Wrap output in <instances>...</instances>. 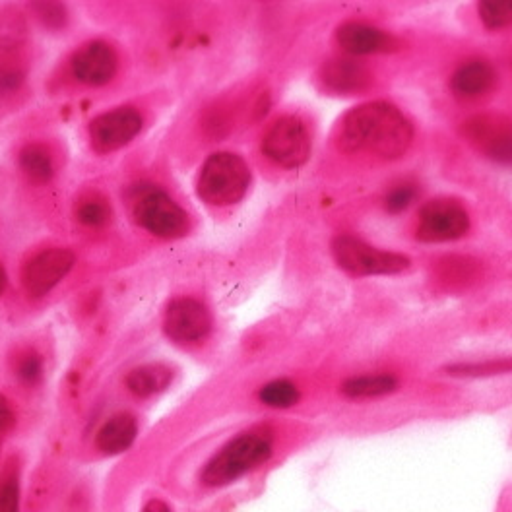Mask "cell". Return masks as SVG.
Wrapping results in <instances>:
<instances>
[{
  "label": "cell",
  "mask_w": 512,
  "mask_h": 512,
  "mask_svg": "<svg viewBox=\"0 0 512 512\" xmlns=\"http://www.w3.org/2000/svg\"><path fill=\"white\" fill-rule=\"evenodd\" d=\"M416 187L414 185H400L396 189L388 192L384 204H386V210L392 212V214H400L404 212L414 200H416Z\"/></svg>",
  "instance_id": "obj_26"
},
{
  "label": "cell",
  "mask_w": 512,
  "mask_h": 512,
  "mask_svg": "<svg viewBox=\"0 0 512 512\" xmlns=\"http://www.w3.org/2000/svg\"><path fill=\"white\" fill-rule=\"evenodd\" d=\"M74 266V255L64 249H49L26 264L22 282L32 297H43L55 288Z\"/></svg>",
  "instance_id": "obj_11"
},
{
  "label": "cell",
  "mask_w": 512,
  "mask_h": 512,
  "mask_svg": "<svg viewBox=\"0 0 512 512\" xmlns=\"http://www.w3.org/2000/svg\"><path fill=\"white\" fill-rule=\"evenodd\" d=\"M274 450L272 435L266 431H249L229 441L204 466L200 481L208 487H224L251 474L270 460Z\"/></svg>",
  "instance_id": "obj_2"
},
{
  "label": "cell",
  "mask_w": 512,
  "mask_h": 512,
  "mask_svg": "<svg viewBox=\"0 0 512 512\" xmlns=\"http://www.w3.org/2000/svg\"><path fill=\"white\" fill-rule=\"evenodd\" d=\"M14 423H16V414L10 406V402L4 396H0V433L10 431L14 427Z\"/></svg>",
  "instance_id": "obj_29"
},
{
  "label": "cell",
  "mask_w": 512,
  "mask_h": 512,
  "mask_svg": "<svg viewBox=\"0 0 512 512\" xmlns=\"http://www.w3.org/2000/svg\"><path fill=\"white\" fill-rule=\"evenodd\" d=\"M165 334L181 344L204 340L212 330V317L206 305L192 297H181L167 305L163 317Z\"/></svg>",
  "instance_id": "obj_8"
},
{
  "label": "cell",
  "mask_w": 512,
  "mask_h": 512,
  "mask_svg": "<svg viewBox=\"0 0 512 512\" xmlns=\"http://www.w3.org/2000/svg\"><path fill=\"white\" fill-rule=\"evenodd\" d=\"M171 369L160 365V363H152V365H142L134 371H130L125 379L127 388L138 398H150L158 392H163L169 383H171Z\"/></svg>",
  "instance_id": "obj_17"
},
{
  "label": "cell",
  "mask_w": 512,
  "mask_h": 512,
  "mask_svg": "<svg viewBox=\"0 0 512 512\" xmlns=\"http://www.w3.org/2000/svg\"><path fill=\"white\" fill-rule=\"evenodd\" d=\"M332 253L340 268H344L353 276L400 274L410 266L408 256L381 251L352 235L336 237L332 243Z\"/></svg>",
  "instance_id": "obj_4"
},
{
  "label": "cell",
  "mask_w": 512,
  "mask_h": 512,
  "mask_svg": "<svg viewBox=\"0 0 512 512\" xmlns=\"http://www.w3.org/2000/svg\"><path fill=\"white\" fill-rule=\"evenodd\" d=\"M24 37H26L24 18L14 10L2 12L0 14V45L16 47L24 41Z\"/></svg>",
  "instance_id": "obj_24"
},
{
  "label": "cell",
  "mask_w": 512,
  "mask_h": 512,
  "mask_svg": "<svg viewBox=\"0 0 512 512\" xmlns=\"http://www.w3.org/2000/svg\"><path fill=\"white\" fill-rule=\"evenodd\" d=\"M251 185V169L237 154L220 152L210 156L198 177V194L212 206L239 202Z\"/></svg>",
  "instance_id": "obj_3"
},
{
  "label": "cell",
  "mask_w": 512,
  "mask_h": 512,
  "mask_svg": "<svg viewBox=\"0 0 512 512\" xmlns=\"http://www.w3.org/2000/svg\"><path fill=\"white\" fill-rule=\"evenodd\" d=\"M258 398L268 408L286 410L299 402V390L295 384L289 383V381H272L260 388Z\"/></svg>",
  "instance_id": "obj_20"
},
{
  "label": "cell",
  "mask_w": 512,
  "mask_h": 512,
  "mask_svg": "<svg viewBox=\"0 0 512 512\" xmlns=\"http://www.w3.org/2000/svg\"><path fill=\"white\" fill-rule=\"evenodd\" d=\"M336 39L340 47L352 55H381L392 53L400 47L394 35L361 22H348L340 26Z\"/></svg>",
  "instance_id": "obj_13"
},
{
  "label": "cell",
  "mask_w": 512,
  "mask_h": 512,
  "mask_svg": "<svg viewBox=\"0 0 512 512\" xmlns=\"http://www.w3.org/2000/svg\"><path fill=\"white\" fill-rule=\"evenodd\" d=\"M464 134L489 160L512 165L511 121L495 115H480L466 121Z\"/></svg>",
  "instance_id": "obj_9"
},
{
  "label": "cell",
  "mask_w": 512,
  "mask_h": 512,
  "mask_svg": "<svg viewBox=\"0 0 512 512\" xmlns=\"http://www.w3.org/2000/svg\"><path fill=\"white\" fill-rule=\"evenodd\" d=\"M262 150L274 163L295 169L311 156V136L297 117H282L264 134Z\"/></svg>",
  "instance_id": "obj_6"
},
{
  "label": "cell",
  "mask_w": 512,
  "mask_h": 512,
  "mask_svg": "<svg viewBox=\"0 0 512 512\" xmlns=\"http://www.w3.org/2000/svg\"><path fill=\"white\" fill-rule=\"evenodd\" d=\"M512 373V359H491L485 363H462L448 367V375L454 377H489Z\"/></svg>",
  "instance_id": "obj_21"
},
{
  "label": "cell",
  "mask_w": 512,
  "mask_h": 512,
  "mask_svg": "<svg viewBox=\"0 0 512 512\" xmlns=\"http://www.w3.org/2000/svg\"><path fill=\"white\" fill-rule=\"evenodd\" d=\"M76 218L80 224L88 225V227H101L109 222L111 208L105 198L90 196L78 204Z\"/></svg>",
  "instance_id": "obj_22"
},
{
  "label": "cell",
  "mask_w": 512,
  "mask_h": 512,
  "mask_svg": "<svg viewBox=\"0 0 512 512\" xmlns=\"http://www.w3.org/2000/svg\"><path fill=\"white\" fill-rule=\"evenodd\" d=\"M481 22L489 30H503L512 26V0L505 2H480Z\"/></svg>",
  "instance_id": "obj_23"
},
{
  "label": "cell",
  "mask_w": 512,
  "mask_h": 512,
  "mask_svg": "<svg viewBox=\"0 0 512 512\" xmlns=\"http://www.w3.org/2000/svg\"><path fill=\"white\" fill-rule=\"evenodd\" d=\"M117 53L103 41H92L72 57L74 76L88 86H103L117 74Z\"/></svg>",
  "instance_id": "obj_12"
},
{
  "label": "cell",
  "mask_w": 512,
  "mask_h": 512,
  "mask_svg": "<svg viewBox=\"0 0 512 512\" xmlns=\"http://www.w3.org/2000/svg\"><path fill=\"white\" fill-rule=\"evenodd\" d=\"M320 80L324 88L332 94H342V96H353L365 92L373 76L367 66H363L352 59H334L322 66L320 70Z\"/></svg>",
  "instance_id": "obj_14"
},
{
  "label": "cell",
  "mask_w": 512,
  "mask_h": 512,
  "mask_svg": "<svg viewBox=\"0 0 512 512\" xmlns=\"http://www.w3.org/2000/svg\"><path fill=\"white\" fill-rule=\"evenodd\" d=\"M338 140L342 150L350 154L398 160L412 146L414 127L392 103L371 101L355 107L344 117Z\"/></svg>",
  "instance_id": "obj_1"
},
{
  "label": "cell",
  "mask_w": 512,
  "mask_h": 512,
  "mask_svg": "<svg viewBox=\"0 0 512 512\" xmlns=\"http://www.w3.org/2000/svg\"><path fill=\"white\" fill-rule=\"evenodd\" d=\"M398 388V379L386 373L379 375H361L353 377L342 384V394L352 400H367V398H381Z\"/></svg>",
  "instance_id": "obj_18"
},
{
  "label": "cell",
  "mask_w": 512,
  "mask_h": 512,
  "mask_svg": "<svg viewBox=\"0 0 512 512\" xmlns=\"http://www.w3.org/2000/svg\"><path fill=\"white\" fill-rule=\"evenodd\" d=\"M0 512H20V480L14 470L0 478Z\"/></svg>",
  "instance_id": "obj_25"
},
{
  "label": "cell",
  "mask_w": 512,
  "mask_h": 512,
  "mask_svg": "<svg viewBox=\"0 0 512 512\" xmlns=\"http://www.w3.org/2000/svg\"><path fill=\"white\" fill-rule=\"evenodd\" d=\"M33 10L37 14V18L51 26V28H61L66 20V12H64L63 4H51V2H41V4H33Z\"/></svg>",
  "instance_id": "obj_28"
},
{
  "label": "cell",
  "mask_w": 512,
  "mask_h": 512,
  "mask_svg": "<svg viewBox=\"0 0 512 512\" xmlns=\"http://www.w3.org/2000/svg\"><path fill=\"white\" fill-rule=\"evenodd\" d=\"M134 218L146 231L163 239H177L189 231L185 210L160 189H148L136 198Z\"/></svg>",
  "instance_id": "obj_5"
},
{
  "label": "cell",
  "mask_w": 512,
  "mask_h": 512,
  "mask_svg": "<svg viewBox=\"0 0 512 512\" xmlns=\"http://www.w3.org/2000/svg\"><path fill=\"white\" fill-rule=\"evenodd\" d=\"M16 371H18L20 381L24 384H30V386L39 384V381L43 379V363H41L39 355H35V353L24 355V357L20 359Z\"/></svg>",
  "instance_id": "obj_27"
},
{
  "label": "cell",
  "mask_w": 512,
  "mask_h": 512,
  "mask_svg": "<svg viewBox=\"0 0 512 512\" xmlns=\"http://www.w3.org/2000/svg\"><path fill=\"white\" fill-rule=\"evenodd\" d=\"M138 435V423L130 414L113 416L97 433L96 447L107 456L127 452Z\"/></svg>",
  "instance_id": "obj_16"
},
{
  "label": "cell",
  "mask_w": 512,
  "mask_h": 512,
  "mask_svg": "<svg viewBox=\"0 0 512 512\" xmlns=\"http://www.w3.org/2000/svg\"><path fill=\"white\" fill-rule=\"evenodd\" d=\"M4 288H6V272H4L2 266H0V295H2Z\"/></svg>",
  "instance_id": "obj_31"
},
{
  "label": "cell",
  "mask_w": 512,
  "mask_h": 512,
  "mask_svg": "<svg viewBox=\"0 0 512 512\" xmlns=\"http://www.w3.org/2000/svg\"><path fill=\"white\" fill-rule=\"evenodd\" d=\"M20 165L22 171L35 183H45L53 177V158L41 144L26 146L20 156Z\"/></svg>",
  "instance_id": "obj_19"
},
{
  "label": "cell",
  "mask_w": 512,
  "mask_h": 512,
  "mask_svg": "<svg viewBox=\"0 0 512 512\" xmlns=\"http://www.w3.org/2000/svg\"><path fill=\"white\" fill-rule=\"evenodd\" d=\"M495 84V70L485 61L464 63L450 78V90L462 99H476L487 94Z\"/></svg>",
  "instance_id": "obj_15"
},
{
  "label": "cell",
  "mask_w": 512,
  "mask_h": 512,
  "mask_svg": "<svg viewBox=\"0 0 512 512\" xmlns=\"http://www.w3.org/2000/svg\"><path fill=\"white\" fill-rule=\"evenodd\" d=\"M142 117L132 107H119L99 115L90 125V140L97 152H115L140 132Z\"/></svg>",
  "instance_id": "obj_10"
},
{
  "label": "cell",
  "mask_w": 512,
  "mask_h": 512,
  "mask_svg": "<svg viewBox=\"0 0 512 512\" xmlns=\"http://www.w3.org/2000/svg\"><path fill=\"white\" fill-rule=\"evenodd\" d=\"M142 512H171V507L165 501H161V499H152V501L146 503V507H144Z\"/></svg>",
  "instance_id": "obj_30"
},
{
  "label": "cell",
  "mask_w": 512,
  "mask_h": 512,
  "mask_svg": "<svg viewBox=\"0 0 512 512\" xmlns=\"http://www.w3.org/2000/svg\"><path fill=\"white\" fill-rule=\"evenodd\" d=\"M470 229V216L466 208L448 198L427 202L419 212L417 237L425 243H445L460 239Z\"/></svg>",
  "instance_id": "obj_7"
}]
</instances>
